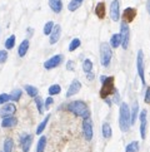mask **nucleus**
<instances>
[{
    "mask_svg": "<svg viewBox=\"0 0 150 152\" xmlns=\"http://www.w3.org/2000/svg\"><path fill=\"white\" fill-rule=\"evenodd\" d=\"M131 126L130 123V108L126 103L123 102L120 104L119 110V127L123 132L129 131V128Z\"/></svg>",
    "mask_w": 150,
    "mask_h": 152,
    "instance_id": "nucleus-1",
    "label": "nucleus"
},
{
    "mask_svg": "<svg viewBox=\"0 0 150 152\" xmlns=\"http://www.w3.org/2000/svg\"><path fill=\"white\" fill-rule=\"evenodd\" d=\"M68 110L75 116L81 117V118H89L90 117V111L88 106L85 104L83 101H74L68 104Z\"/></svg>",
    "mask_w": 150,
    "mask_h": 152,
    "instance_id": "nucleus-2",
    "label": "nucleus"
},
{
    "mask_svg": "<svg viewBox=\"0 0 150 152\" xmlns=\"http://www.w3.org/2000/svg\"><path fill=\"white\" fill-rule=\"evenodd\" d=\"M111 57H112V52H111L110 45L106 44V43H101L100 44V62L104 68L109 67V64L111 62Z\"/></svg>",
    "mask_w": 150,
    "mask_h": 152,
    "instance_id": "nucleus-3",
    "label": "nucleus"
},
{
    "mask_svg": "<svg viewBox=\"0 0 150 152\" xmlns=\"http://www.w3.org/2000/svg\"><path fill=\"white\" fill-rule=\"evenodd\" d=\"M103 86H101V89H100V97L101 98H108V97L114 92V78L112 77H106L103 82Z\"/></svg>",
    "mask_w": 150,
    "mask_h": 152,
    "instance_id": "nucleus-4",
    "label": "nucleus"
},
{
    "mask_svg": "<svg viewBox=\"0 0 150 152\" xmlns=\"http://www.w3.org/2000/svg\"><path fill=\"white\" fill-rule=\"evenodd\" d=\"M120 39H121V47L124 48V49H128V47H129V40H130V28L128 23L125 21H123L120 24Z\"/></svg>",
    "mask_w": 150,
    "mask_h": 152,
    "instance_id": "nucleus-5",
    "label": "nucleus"
},
{
    "mask_svg": "<svg viewBox=\"0 0 150 152\" xmlns=\"http://www.w3.org/2000/svg\"><path fill=\"white\" fill-rule=\"evenodd\" d=\"M136 67H138V74L141 79V83L145 84V70H144V53L140 49L138 52L136 57Z\"/></svg>",
    "mask_w": 150,
    "mask_h": 152,
    "instance_id": "nucleus-6",
    "label": "nucleus"
},
{
    "mask_svg": "<svg viewBox=\"0 0 150 152\" xmlns=\"http://www.w3.org/2000/svg\"><path fill=\"white\" fill-rule=\"evenodd\" d=\"M140 117V134L141 138L145 140L146 138V127H148V112L146 110H143L140 113H138Z\"/></svg>",
    "mask_w": 150,
    "mask_h": 152,
    "instance_id": "nucleus-7",
    "label": "nucleus"
},
{
    "mask_svg": "<svg viewBox=\"0 0 150 152\" xmlns=\"http://www.w3.org/2000/svg\"><path fill=\"white\" fill-rule=\"evenodd\" d=\"M83 131H84V136H85V138H87L88 141H92L93 140V122H92V119L89 118H84V121H83Z\"/></svg>",
    "mask_w": 150,
    "mask_h": 152,
    "instance_id": "nucleus-8",
    "label": "nucleus"
},
{
    "mask_svg": "<svg viewBox=\"0 0 150 152\" xmlns=\"http://www.w3.org/2000/svg\"><path fill=\"white\" fill-rule=\"evenodd\" d=\"M33 142V136L28 134V133H23L19 137V143L23 148V152H29L30 151V146Z\"/></svg>",
    "mask_w": 150,
    "mask_h": 152,
    "instance_id": "nucleus-9",
    "label": "nucleus"
},
{
    "mask_svg": "<svg viewBox=\"0 0 150 152\" xmlns=\"http://www.w3.org/2000/svg\"><path fill=\"white\" fill-rule=\"evenodd\" d=\"M110 18L112 21L120 19V3L119 0H112L110 4Z\"/></svg>",
    "mask_w": 150,
    "mask_h": 152,
    "instance_id": "nucleus-10",
    "label": "nucleus"
},
{
    "mask_svg": "<svg viewBox=\"0 0 150 152\" xmlns=\"http://www.w3.org/2000/svg\"><path fill=\"white\" fill-rule=\"evenodd\" d=\"M15 112H17V107L13 103H6L4 104L1 108H0V117L5 118V117H9V116H14Z\"/></svg>",
    "mask_w": 150,
    "mask_h": 152,
    "instance_id": "nucleus-11",
    "label": "nucleus"
},
{
    "mask_svg": "<svg viewBox=\"0 0 150 152\" xmlns=\"http://www.w3.org/2000/svg\"><path fill=\"white\" fill-rule=\"evenodd\" d=\"M61 62H63V56H61V54H56V56L51 57L50 59H48V61L44 63V68L45 69H54Z\"/></svg>",
    "mask_w": 150,
    "mask_h": 152,
    "instance_id": "nucleus-12",
    "label": "nucleus"
},
{
    "mask_svg": "<svg viewBox=\"0 0 150 152\" xmlns=\"http://www.w3.org/2000/svg\"><path fill=\"white\" fill-rule=\"evenodd\" d=\"M80 88H81V83H80V80L74 79L73 82H71V84H70V87L68 88L65 96L69 98V97H71V96H74V94H76L78 92L80 91Z\"/></svg>",
    "mask_w": 150,
    "mask_h": 152,
    "instance_id": "nucleus-13",
    "label": "nucleus"
},
{
    "mask_svg": "<svg viewBox=\"0 0 150 152\" xmlns=\"http://www.w3.org/2000/svg\"><path fill=\"white\" fill-rule=\"evenodd\" d=\"M60 34H61V28L60 25H54V28H53L51 33L49 34V43L50 44H55L58 43V40L60 39Z\"/></svg>",
    "mask_w": 150,
    "mask_h": 152,
    "instance_id": "nucleus-14",
    "label": "nucleus"
},
{
    "mask_svg": "<svg viewBox=\"0 0 150 152\" xmlns=\"http://www.w3.org/2000/svg\"><path fill=\"white\" fill-rule=\"evenodd\" d=\"M136 15V10L134 8H126L123 13V19H124L125 23H129V21H133L134 18Z\"/></svg>",
    "mask_w": 150,
    "mask_h": 152,
    "instance_id": "nucleus-15",
    "label": "nucleus"
},
{
    "mask_svg": "<svg viewBox=\"0 0 150 152\" xmlns=\"http://www.w3.org/2000/svg\"><path fill=\"white\" fill-rule=\"evenodd\" d=\"M18 124V118L14 117V116H9V117H5L3 118L1 121V127L4 128H9V127H14Z\"/></svg>",
    "mask_w": 150,
    "mask_h": 152,
    "instance_id": "nucleus-16",
    "label": "nucleus"
},
{
    "mask_svg": "<svg viewBox=\"0 0 150 152\" xmlns=\"http://www.w3.org/2000/svg\"><path fill=\"white\" fill-rule=\"evenodd\" d=\"M29 47H30V43H29L28 39H24L23 42L20 43V45L18 48V54H19L20 58L25 57V54L28 53V50H29Z\"/></svg>",
    "mask_w": 150,
    "mask_h": 152,
    "instance_id": "nucleus-17",
    "label": "nucleus"
},
{
    "mask_svg": "<svg viewBox=\"0 0 150 152\" xmlns=\"http://www.w3.org/2000/svg\"><path fill=\"white\" fill-rule=\"evenodd\" d=\"M49 7L54 13H60L63 9V1L61 0H49Z\"/></svg>",
    "mask_w": 150,
    "mask_h": 152,
    "instance_id": "nucleus-18",
    "label": "nucleus"
},
{
    "mask_svg": "<svg viewBox=\"0 0 150 152\" xmlns=\"http://www.w3.org/2000/svg\"><path fill=\"white\" fill-rule=\"evenodd\" d=\"M138 113H139V106H138V102H134L133 108H131V111H130V123H131V124L136 121Z\"/></svg>",
    "mask_w": 150,
    "mask_h": 152,
    "instance_id": "nucleus-19",
    "label": "nucleus"
},
{
    "mask_svg": "<svg viewBox=\"0 0 150 152\" xmlns=\"http://www.w3.org/2000/svg\"><path fill=\"white\" fill-rule=\"evenodd\" d=\"M95 14L98 15V18H100V19H103L105 17V4L104 3H99L98 5H96Z\"/></svg>",
    "mask_w": 150,
    "mask_h": 152,
    "instance_id": "nucleus-20",
    "label": "nucleus"
},
{
    "mask_svg": "<svg viewBox=\"0 0 150 152\" xmlns=\"http://www.w3.org/2000/svg\"><path fill=\"white\" fill-rule=\"evenodd\" d=\"M21 93H23V92H21V89H19V88L13 89L9 94V99L13 101V102H18L20 99V97H21Z\"/></svg>",
    "mask_w": 150,
    "mask_h": 152,
    "instance_id": "nucleus-21",
    "label": "nucleus"
},
{
    "mask_svg": "<svg viewBox=\"0 0 150 152\" xmlns=\"http://www.w3.org/2000/svg\"><path fill=\"white\" fill-rule=\"evenodd\" d=\"M121 39H120V34H112L110 38V47L111 48H118L120 45Z\"/></svg>",
    "mask_w": 150,
    "mask_h": 152,
    "instance_id": "nucleus-22",
    "label": "nucleus"
},
{
    "mask_svg": "<svg viewBox=\"0 0 150 152\" xmlns=\"http://www.w3.org/2000/svg\"><path fill=\"white\" fill-rule=\"evenodd\" d=\"M24 89H25V92H26V93H28L30 97H33V98H35V97L38 96V93H39V91H38V88H36V87L29 86V84H26V86L24 87Z\"/></svg>",
    "mask_w": 150,
    "mask_h": 152,
    "instance_id": "nucleus-23",
    "label": "nucleus"
},
{
    "mask_svg": "<svg viewBox=\"0 0 150 152\" xmlns=\"http://www.w3.org/2000/svg\"><path fill=\"white\" fill-rule=\"evenodd\" d=\"M49 118H50V115H48V116H46V117H45V118L40 122V124H39V126H38V128H36V134H39V136L41 134V132L45 129L48 122H49Z\"/></svg>",
    "mask_w": 150,
    "mask_h": 152,
    "instance_id": "nucleus-24",
    "label": "nucleus"
},
{
    "mask_svg": "<svg viewBox=\"0 0 150 152\" xmlns=\"http://www.w3.org/2000/svg\"><path fill=\"white\" fill-rule=\"evenodd\" d=\"M45 146H46V137H45V136H41V137L39 138V141H38L36 152H44Z\"/></svg>",
    "mask_w": 150,
    "mask_h": 152,
    "instance_id": "nucleus-25",
    "label": "nucleus"
},
{
    "mask_svg": "<svg viewBox=\"0 0 150 152\" xmlns=\"http://www.w3.org/2000/svg\"><path fill=\"white\" fill-rule=\"evenodd\" d=\"M125 151L126 152H139V142L138 141H133V142H130L126 146Z\"/></svg>",
    "mask_w": 150,
    "mask_h": 152,
    "instance_id": "nucleus-26",
    "label": "nucleus"
},
{
    "mask_svg": "<svg viewBox=\"0 0 150 152\" xmlns=\"http://www.w3.org/2000/svg\"><path fill=\"white\" fill-rule=\"evenodd\" d=\"M111 134H112V129L110 127V124L109 123H104L103 124V136L105 138H110Z\"/></svg>",
    "mask_w": 150,
    "mask_h": 152,
    "instance_id": "nucleus-27",
    "label": "nucleus"
},
{
    "mask_svg": "<svg viewBox=\"0 0 150 152\" xmlns=\"http://www.w3.org/2000/svg\"><path fill=\"white\" fill-rule=\"evenodd\" d=\"M14 142L12 138H6L4 141V152H13Z\"/></svg>",
    "mask_w": 150,
    "mask_h": 152,
    "instance_id": "nucleus-28",
    "label": "nucleus"
},
{
    "mask_svg": "<svg viewBox=\"0 0 150 152\" xmlns=\"http://www.w3.org/2000/svg\"><path fill=\"white\" fill-rule=\"evenodd\" d=\"M80 5H81V1H78V0H71V1L68 4V9H69V12H75V10H78L80 8Z\"/></svg>",
    "mask_w": 150,
    "mask_h": 152,
    "instance_id": "nucleus-29",
    "label": "nucleus"
},
{
    "mask_svg": "<svg viewBox=\"0 0 150 152\" xmlns=\"http://www.w3.org/2000/svg\"><path fill=\"white\" fill-rule=\"evenodd\" d=\"M83 70L85 73H89L93 70V62L90 61V59H85L83 62Z\"/></svg>",
    "mask_w": 150,
    "mask_h": 152,
    "instance_id": "nucleus-30",
    "label": "nucleus"
},
{
    "mask_svg": "<svg viewBox=\"0 0 150 152\" xmlns=\"http://www.w3.org/2000/svg\"><path fill=\"white\" fill-rule=\"evenodd\" d=\"M80 44H81V43H80V39H78V38H75V39H73L71 42H70V44H69V52H74L75 49H78V48L80 47Z\"/></svg>",
    "mask_w": 150,
    "mask_h": 152,
    "instance_id": "nucleus-31",
    "label": "nucleus"
},
{
    "mask_svg": "<svg viewBox=\"0 0 150 152\" xmlns=\"http://www.w3.org/2000/svg\"><path fill=\"white\" fill-rule=\"evenodd\" d=\"M60 91H61V87L59 86V84H53V86H50L49 87V94L50 96H56V94H59L60 93Z\"/></svg>",
    "mask_w": 150,
    "mask_h": 152,
    "instance_id": "nucleus-32",
    "label": "nucleus"
},
{
    "mask_svg": "<svg viewBox=\"0 0 150 152\" xmlns=\"http://www.w3.org/2000/svg\"><path fill=\"white\" fill-rule=\"evenodd\" d=\"M15 45V35H10L6 40H5V48L6 49H13Z\"/></svg>",
    "mask_w": 150,
    "mask_h": 152,
    "instance_id": "nucleus-33",
    "label": "nucleus"
},
{
    "mask_svg": "<svg viewBox=\"0 0 150 152\" xmlns=\"http://www.w3.org/2000/svg\"><path fill=\"white\" fill-rule=\"evenodd\" d=\"M35 103H36V107H38V111H39L40 115H43V112H44V102H43L41 97H35Z\"/></svg>",
    "mask_w": 150,
    "mask_h": 152,
    "instance_id": "nucleus-34",
    "label": "nucleus"
},
{
    "mask_svg": "<svg viewBox=\"0 0 150 152\" xmlns=\"http://www.w3.org/2000/svg\"><path fill=\"white\" fill-rule=\"evenodd\" d=\"M53 28H54V23H53L51 20L48 21V23L44 25V34H45V35H49V34L51 33Z\"/></svg>",
    "mask_w": 150,
    "mask_h": 152,
    "instance_id": "nucleus-35",
    "label": "nucleus"
},
{
    "mask_svg": "<svg viewBox=\"0 0 150 152\" xmlns=\"http://www.w3.org/2000/svg\"><path fill=\"white\" fill-rule=\"evenodd\" d=\"M53 103H54V99H53L51 96H49L45 99V102H44V108H45V110H50V106L53 104Z\"/></svg>",
    "mask_w": 150,
    "mask_h": 152,
    "instance_id": "nucleus-36",
    "label": "nucleus"
},
{
    "mask_svg": "<svg viewBox=\"0 0 150 152\" xmlns=\"http://www.w3.org/2000/svg\"><path fill=\"white\" fill-rule=\"evenodd\" d=\"M8 59V52L6 50H0V64L6 62Z\"/></svg>",
    "mask_w": 150,
    "mask_h": 152,
    "instance_id": "nucleus-37",
    "label": "nucleus"
},
{
    "mask_svg": "<svg viewBox=\"0 0 150 152\" xmlns=\"http://www.w3.org/2000/svg\"><path fill=\"white\" fill-rule=\"evenodd\" d=\"M10 99H9V94L8 93H1L0 94V104H5L8 103Z\"/></svg>",
    "mask_w": 150,
    "mask_h": 152,
    "instance_id": "nucleus-38",
    "label": "nucleus"
},
{
    "mask_svg": "<svg viewBox=\"0 0 150 152\" xmlns=\"http://www.w3.org/2000/svg\"><path fill=\"white\" fill-rule=\"evenodd\" d=\"M66 69H68V70H74V62H73V61H68V63H66Z\"/></svg>",
    "mask_w": 150,
    "mask_h": 152,
    "instance_id": "nucleus-39",
    "label": "nucleus"
},
{
    "mask_svg": "<svg viewBox=\"0 0 150 152\" xmlns=\"http://www.w3.org/2000/svg\"><path fill=\"white\" fill-rule=\"evenodd\" d=\"M149 97H150V88H146V91H145V98H144L145 103H149Z\"/></svg>",
    "mask_w": 150,
    "mask_h": 152,
    "instance_id": "nucleus-40",
    "label": "nucleus"
},
{
    "mask_svg": "<svg viewBox=\"0 0 150 152\" xmlns=\"http://www.w3.org/2000/svg\"><path fill=\"white\" fill-rule=\"evenodd\" d=\"M87 78H88L89 80H93V79H94V74H93L92 72H89V73L87 74Z\"/></svg>",
    "mask_w": 150,
    "mask_h": 152,
    "instance_id": "nucleus-41",
    "label": "nucleus"
},
{
    "mask_svg": "<svg viewBox=\"0 0 150 152\" xmlns=\"http://www.w3.org/2000/svg\"><path fill=\"white\" fill-rule=\"evenodd\" d=\"M105 78H106V75H100V82H103Z\"/></svg>",
    "mask_w": 150,
    "mask_h": 152,
    "instance_id": "nucleus-42",
    "label": "nucleus"
},
{
    "mask_svg": "<svg viewBox=\"0 0 150 152\" xmlns=\"http://www.w3.org/2000/svg\"><path fill=\"white\" fill-rule=\"evenodd\" d=\"M78 1H81V3H83V0H78Z\"/></svg>",
    "mask_w": 150,
    "mask_h": 152,
    "instance_id": "nucleus-43",
    "label": "nucleus"
}]
</instances>
